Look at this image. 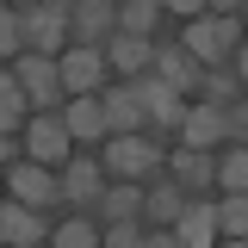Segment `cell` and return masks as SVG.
<instances>
[{
    "mask_svg": "<svg viewBox=\"0 0 248 248\" xmlns=\"http://www.w3.org/2000/svg\"><path fill=\"white\" fill-rule=\"evenodd\" d=\"M161 155H168V143H155L149 130H130V137H106L93 161H99L106 180H137L143 186V180L161 174Z\"/></svg>",
    "mask_w": 248,
    "mask_h": 248,
    "instance_id": "6da1fadb",
    "label": "cell"
},
{
    "mask_svg": "<svg viewBox=\"0 0 248 248\" xmlns=\"http://www.w3.org/2000/svg\"><path fill=\"white\" fill-rule=\"evenodd\" d=\"M174 44H180L199 68H217L230 50H242V25H236V19H223V13H199V19H186V25H180Z\"/></svg>",
    "mask_w": 248,
    "mask_h": 248,
    "instance_id": "7a4b0ae2",
    "label": "cell"
},
{
    "mask_svg": "<svg viewBox=\"0 0 248 248\" xmlns=\"http://www.w3.org/2000/svg\"><path fill=\"white\" fill-rule=\"evenodd\" d=\"M13 81H19V93H25L31 112H62V75H56V56H31V50H19L13 56Z\"/></svg>",
    "mask_w": 248,
    "mask_h": 248,
    "instance_id": "3957f363",
    "label": "cell"
},
{
    "mask_svg": "<svg viewBox=\"0 0 248 248\" xmlns=\"http://www.w3.org/2000/svg\"><path fill=\"white\" fill-rule=\"evenodd\" d=\"M13 13H19V44H25L31 56H62L68 50V13L44 6V0H25Z\"/></svg>",
    "mask_w": 248,
    "mask_h": 248,
    "instance_id": "277c9868",
    "label": "cell"
},
{
    "mask_svg": "<svg viewBox=\"0 0 248 248\" xmlns=\"http://www.w3.org/2000/svg\"><path fill=\"white\" fill-rule=\"evenodd\" d=\"M0 186H6V199H19L31 211H56L62 192H56V168H44V161H13V168H0Z\"/></svg>",
    "mask_w": 248,
    "mask_h": 248,
    "instance_id": "5b68a950",
    "label": "cell"
},
{
    "mask_svg": "<svg viewBox=\"0 0 248 248\" xmlns=\"http://www.w3.org/2000/svg\"><path fill=\"white\" fill-rule=\"evenodd\" d=\"M68 130H62V112H31L25 124H19V155L25 161H44V168H62L68 161Z\"/></svg>",
    "mask_w": 248,
    "mask_h": 248,
    "instance_id": "8992f818",
    "label": "cell"
},
{
    "mask_svg": "<svg viewBox=\"0 0 248 248\" xmlns=\"http://www.w3.org/2000/svg\"><path fill=\"white\" fill-rule=\"evenodd\" d=\"M56 192L62 205H75V211H93L99 205V192H106V174H99V161L93 155H68L56 168Z\"/></svg>",
    "mask_w": 248,
    "mask_h": 248,
    "instance_id": "52a82bcc",
    "label": "cell"
},
{
    "mask_svg": "<svg viewBox=\"0 0 248 248\" xmlns=\"http://www.w3.org/2000/svg\"><path fill=\"white\" fill-rule=\"evenodd\" d=\"M56 75H62V93H68V99H81V93H99L106 81H112L106 56H99V50H81V44H68V50L56 56Z\"/></svg>",
    "mask_w": 248,
    "mask_h": 248,
    "instance_id": "ba28073f",
    "label": "cell"
},
{
    "mask_svg": "<svg viewBox=\"0 0 248 248\" xmlns=\"http://www.w3.org/2000/svg\"><path fill=\"white\" fill-rule=\"evenodd\" d=\"M50 223H56L50 211H31L19 199H0V242L6 248H44L50 242Z\"/></svg>",
    "mask_w": 248,
    "mask_h": 248,
    "instance_id": "9c48e42d",
    "label": "cell"
},
{
    "mask_svg": "<svg viewBox=\"0 0 248 248\" xmlns=\"http://www.w3.org/2000/svg\"><path fill=\"white\" fill-rule=\"evenodd\" d=\"M174 143L180 149H217V143H230V130H223V106H205V99H192L174 124Z\"/></svg>",
    "mask_w": 248,
    "mask_h": 248,
    "instance_id": "30bf717a",
    "label": "cell"
},
{
    "mask_svg": "<svg viewBox=\"0 0 248 248\" xmlns=\"http://www.w3.org/2000/svg\"><path fill=\"white\" fill-rule=\"evenodd\" d=\"M168 230H174L180 248H211L217 242V199H211V192H205V199H186L180 217H174Z\"/></svg>",
    "mask_w": 248,
    "mask_h": 248,
    "instance_id": "8fae6325",
    "label": "cell"
},
{
    "mask_svg": "<svg viewBox=\"0 0 248 248\" xmlns=\"http://www.w3.org/2000/svg\"><path fill=\"white\" fill-rule=\"evenodd\" d=\"M112 31H118V25H112V6H106V0H75V6H68V44L99 50Z\"/></svg>",
    "mask_w": 248,
    "mask_h": 248,
    "instance_id": "7c38bea8",
    "label": "cell"
},
{
    "mask_svg": "<svg viewBox=\"0 0 248 248\" xmlns=\"http://www.w3.org/2000/svg\"><path fill=\"white\" fill-rule=\"evenodd\" d=\"M168 161V180L180 186L186 199H205L211 192V149H180L174 143V155H161Z\"/></svg>",
    "mask_w": 248,
    "mask_h": 248,
    "instance_id": "4fadbf2b",
    "label": "cell"
},
{
    "mask_svg": "<svg viewBox=\"0 0 248 248\" xmlns=\"http://www.w3.org/2000/svg\"><path fill=\"white\" fill-rule=\"evenodd\" d=\"M99 112H106V137H130V130H143V106H137L130 81H106V87H99Z\"/></svg>",
    "mask_w": 248,
    "mask_h": 248,
    "instance_id": "5bb4252c",
    "label": "cell"
},
{
    "mask_svg": "<svg viewBox=\"0 0 248 248\" xmlns=\"http://www.w3.org/2000/svg\"><path fill=\"white\" fill-rule=\"evenodd\" d=\"M149 75H155V81H168V87L180 93V99L199 87V62L186 56L180 44H161V37H155V50H149Z\"/></svg>",
    "mask_w": 248,
    "mask_h": 248,
    "instance_id": "9a60e30c",
    "label": "cell"
},
{
    "mask_svg": "<svg viewBox=\"0 0 248 248\" xmlns=\"http://www.w3.org/2000/svg\"><path fill=\"white\" fill-rule=\"evenodd\" d=\"M149 50H155V37H124V31H112L106 44H99V56H106V68L112 75H149Z\"/></svg>",
    "mask_w": 248,
    "mask_h": 248,
    "instance_id": "2e32d148",
    "label": "cell"
},
{
    "mask_svg": "<svg viewBox=\"0 0 248 248\" xmlns=\"http://www.w3.org/2000/svg\"><path fill=\"white\" fill-rule=\"evenodd\" d=\"M62 130L68 143H106V112H99V93H81L62 106Z\"/></svg>",
    "mask_w": 248,
    "mask_h": 248,
    "instance_id": "e0dca14e",
    "label": "cell"
},
{
    "mask_svg": "<svg viewBox=\"0 0 248 248\" xmlns=\"http://www.w3.org/2000/svg\"><path fill=\"white\" fill-rule=\"evenodd\" d=\"M93 211H99V223H143V186L137 180H106Z\"/></svg>",
    "mask_w": 248,
    "mask_h": 248,
    "instance_id": "ac0fdd59",
    "label": "cell"
},
{
    "mask_svg": "<svg viewBox=\"0 0 248 248\" xmlns=\"http://www.w3.org/2000/svg\"><path fill=\"white\" fill-rule=\"evenodd\" d=\"M180 205H186V192L168 180V174L143 180V223H149V230H168V223L180 217Z\"/></svg>",
    "mask_w": 248,
    "mask_h": 248,
    "instance_id": "d6986e66",
    "label": "cell"
},
{
    "mask_svg": "<svg viewBox=\"0 0 248 248\" xmlns=\"http://www.w3.org/2000/svg\"><path fill=\"white\" fill-rule=\"evenodd\" d=\"M112 25L124 37H155V31L168 25V13H161V0H118L112 6Z\"/></svg>",
    "mask_w": 248,
    "mask_h": 248,
    "instance_id": "ffe728a7",
    "label": "cell"
},
{
    "mask_svg": "<svg viewBox=\"0 0 248 248\" xmlns=\"http://www.w3.org/2000/svg\"><path fill=\"white\" fill-rule=\"evenodd\" d=\"M44 248H99V223H93L87 211H68L50 223V242Z\"/></svg>",
    "mask_w": 248,
    "mask_h": 248,
    "instance_id": "44dd1931",
    "label": "cell"
},
{
    "mask_svg": "<svg viewBox=\"0 0 248 248\" xmlns=\"http://www.w3.org/2000/svg\"><path fill=\"white\" fill-rule=\"evenodd\" d=\"M199 99H205V106H236V99H242V75H230V68H223V62H217V68H199Z\"/></svg>",
    "mask_w": 248,
    "mask_h": 248,
    "instance_id": "7402d4cb",
    "label": "cell"
},
{
    "mask_svg": "<svg viewBox=\"0 0 248 248\" xmlns=\"http://www.w3.org/2000/svg\"><path fill=\"white\" fill-rule=\"evenodd\" d=\"M211 186L217 192H248V149L242 143H230V149L211 161Z\"/></svg>",
    "mask_w": 248,
    "mask_h": 248,
    "instance_id": "603a6c76",
    "label": "cell"
},
{
    "mask_svg": "<svg viewBox=\"0 0 248 248\" xmlns=\"http://www.w3.org/2000/svg\"><path fill=\"white\" fill-rule=\"evenodd\" d=\"M25 118H31L25 93H19V81H13V68H0V130L19 137V124H25Z\"/></svg>",
    "mask_w": 248,
    "mask_h": 248,
    "instance_id": "cb8c5ba5",
    "label": "cell"
},
{
    "mask_svg": "<svg viewBox=\"0 0 248 248\" xmlns=\"http://www.w3.org/2000/svg\"><path fill=\"white\" fill-rule=\"evenodd\" d=\"M217 236H230V242L248 236V192H223L217 199Z\"/></svg>",
    "mask_w": 248,
    "mask_h": 248,
    "instance_id": "d4e9b609",
    "label": "cell"
},
{
    "mask_svg": "<svg viewBox=\"0 0 248 248\" xmlns=\"http://www.w3.org/2000/svg\"><path fill=\"white\" fill-rule=\"evenodd\" d=\"M143 223H99V248H137Z\"/></svg>",
    "mask_w": 248,
    "mask_h": 248,
    "instance_id": "484cf974",
    "label": "cell"
},
{
    "mask_svg": "<svg viewBox=\"0 0 248 248\" xmlns=\"http://www.w3.org/2000/svg\"><path fill=\"white\" fill-rule=\"evenodd\" d=\"M25 44H19V13L13 6H0V56H19Z\"/></svg>",
    "mask_w": 248,
    "mask_h": 248,
    "instance_id": "4316f807",
    "label": "cell"
},
{
    "mask_svg": "<svg viewBox=\"0 0 248 248\" xmlns=\"http://www.w3.org/2000/svg\"><path fill=\"white\" fill-rule=\"evenodd\" d=\"M161 13H168V19H199L205 0H161Z\"/></svg>",
    "mask_w": 248,
    "mask_h": 248,
    "instance_id": "83f0119b",
    "label": "cell"
},
{
    "mask_svg": "<svg viewBox=\"0 0 248 248\" xmlns=\"http://www.w3.org/2000/svg\"><path fill=\"white\" fill-rule=\"evenodd\" d=\"M137 248H180V242H174V230H143Z\"/></svg>",
    "mask_w": 248,
    "mask_h": 248,
    "instance_id": "f1b7e54d",
    "label": "cell"
},
{
    "mask_svg": "<svg viewBox=\"0 0 248 248\" xmlns=\"http://www.w3.org/2000/svg\"><path fill=\"white\" fill-rule=\"evenodd\" d=\"M13 161H19V137H13V130H0V168H13Z\"/></svg>",
    "mask_w": 248,
    "mask_h": 248,
    "instance_id": "f546056e",
    "label": "cell"
},
{
    "mask_svg": "<svg viewBox=\"0 0 248 248\" xmlns=\"http://www.w3.org/2000/svg\"><path fill=\"white\" fill-rule=\"evenodd\" d=\"M205 13H223V19H236V13H242V0H205Z\"/></svg>",
    "mask_w": 248,
    "mask_h": 248,
    "instance_id": "4dcf8cb0",
    "label": "cell"
},
{
    "mask_svg": "<svg viewBox=\"0 0 248 248\" xmlns=\"http://www.w3.org/2000/svg\"><path fill=\"white\" fill-rule=\"evenodd\" d=\"M211 248H248V242H230V236H217V242H211Z\"/></svg>",
    "mask_w": 248,
    "mask_h": 248,
    "instance_id": "1f68e13d",
    "label": "cell"
},
{
    "mask_svg": "<svg viewBox=\"0 0 248 248\" xmlns=\"http://www.w3.org/2000/svg\"><path fill=\"white\" fill-rule=\"evenodd\" d=\"M44 6H56V13H68V6H75V0H44Z\"/></svg>",
    "mask_w": 248,
    "mask_h": 248,
    "instance_id": "d6a6232c",
    "label": "cell"
},
{
    "mask_svg": "<svg viewBox=\"0 0 248 248\" xmlns=\"http://www.w3.org/2000/svg\"><path fill=\"white\" fill-rule=\"evenodd\" d=\"M6 6H25V0H6Z\"/></svg>",
    "mask_w": 248,
    "mask_h": 248,
    "instance_id": "836d02e7",
    "label": "cell"
},
{
    "mask_svg": "<svg viewBox=\"0 0 248 248\" xmlns=\"http://www.w3.org/2000/svg\"><path fill=\"white\" fill-rule=\"evenodd\" d=\"M0 199H6V186H0Z\"/></svg>",
    "mask_w": 248,
    "mask_h": 248,
    "instance_id": "e575fe53",
    "label": "cell"
},
{
    "mask_svg": "<svg viewBox=\"0 0 248 248\" xmlns=\"http://www.w3.org/2000/svg\"><path fill=\"white\" fill-rule=\"evenodd\" d=\"M106 6H118V0H106Z\"/></svg>",
    "mask_w": 248,
    "mask_h": 248,
    "instance_id": "d590c367",
    "label": "cell"
},
{
    "mask_svg": "<svg viewBox=\"0 0 248 248\" xmlns=\"http://www.w3.org/2000/svg\"><path fill=\"white\" fill-rule=\"evenodd\" d=\"M0 6H6V0H0Z\"/></svg>",
    "mask_w": 248,
    "mask_h": 248,
    "instance_id": "8d00e7d4",
    "label": "cell"
},
{
    "mask_svg": "<svg viewBox=\"0 0 248 248\" xmlns=\"http://www.w3.org/2000/svg\"><path fill=\"white\" fill-rule=\"evenodd\" d=\"M0 248H6V242H0Z\"/></svg>",
    "mask_w": 248,
    "mask_h": 248,
    "instance_id": "74e56055",
    "label": "cell"
}]
</instances>
